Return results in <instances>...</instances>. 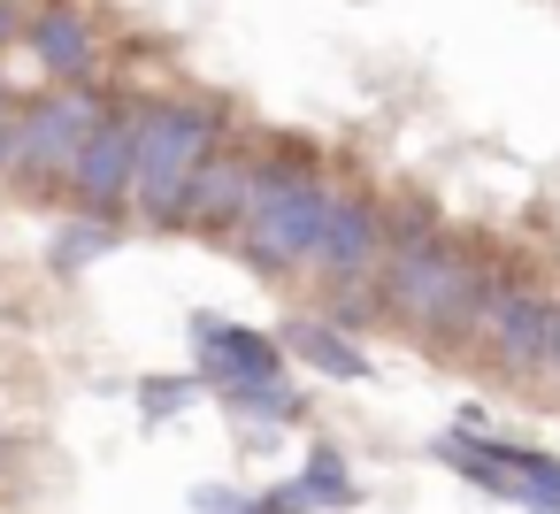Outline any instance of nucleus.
Listing matches in <instances>:
<instances>
[{"label":"nucleus","instance_id":"nucleus-1","mask_svg":"<svg viewBox=\"0 0 560 514\" xmlns=\"http://www.w3.org/2000/svg\"><path fill=\"white\" fill-rule=\"evenodd\" d=\"M330 200H338V177L307 147H269V154H254V192H246V215H238V231L223 246L269 284L307 277L315 238L330 223Z\"/></svg>","mask_w":560,"mask_h":514},{"label":"nucleus","instance_id":"nucleus-2","mask_svg":"<svg viewBox=\"0 0 560 514\" xmlns=\"http://www.w3.org/2000/svg\"><path fill=\"white\" fill-rule=\"evenodd\" d=\"M231 139V116L215 101H139V177H131V223L147 231H177L185 223V192L200 177V162Z\"/></svg>","mask_w":560,"mask_h":514},{"label":"nucleus","instance_id":"nucleus-3","mask_svg":"<svg viewBox=\"0 0 560 514\" xmlns=\"http://www.w3.org/2000/svg\"><path fill=\"white\" fill-rule=\"evenodd\" d=\"M101 108H108V93H93V85H55L39 101H16V162H9V185H24L39 200L70 192V170H78Z\"/></svg>","mask_w":560,"mask_h":514},{"label":"nucleus","instance_id":"nucleus-4","mask_svg":"<svg viewBox=\"0 0 560 514\" xmlns=\"http://www.w3.org/2000/svg\"><path fill=\"white\" fill-rule=\"evenodd\" d=\"M552 315H560V300H552V292H537V284L506 277V284L491 292L483 323H476V353H483V361H491L506 384H545Z\"/></svg>","mask_w":560,"mask_h":514},{"label":"nucleus","instance_id":"nucleus-5","mask_svg":"<svg viewBox=\"0 0 560 514\" xmlns=\"http://www.w3.org/2000/svg\"><path fill=\"white\" fill-rule=\"evenodd\" d=\"M131 177H139V101H108L101 124H93V139H85V154H78V170H70L62 200L78 215L124 223L131 215Z\"/></svg>","mask_w":560,"mask_h":514},{"label":"nucleus","instance_id":"nucleus-6","mask_svg":"<svg viewBox=\"0 0 560 514\" xmlns=\"http://www.w3.org/2000/svg\"><path fill=\"white\" fill-rule=\"evenodd\" d=\"M384 223H392V208H384L376 192L338 185V200H330V223H323V238H315L307 277H315V284H361V277H376V261H384Z\"/></svg>","mask_w":560,"mask_h":514},{"label":"nucleus","instance_id":"nucleus-7","mask_svg":"<svg viewBox=\"0 0 560 514\" xmlns=\"http://www.w3.org/2000/svg\"><path fill=\"white\" fill-rule=\"evenodd\" d=\"M185 330H192V376H200L208 392H231V384L284 376V346H277L269 330L238 323V315H208V307H200Z\"/></svg>","mask_w":560,"mask_h":514},{"label":"nucleus","instance_id":"nucleus-8","mask_svg":"<svg viewBox=\"0 0 560 514\" xmlns=\"http://www.w3.org/2000/svg\"><path fill=\"white\" fill-rule=\"evenodd\" d=\"M24 47L39 55V70L55 85H93L101 78V32H93V16L78 0H39L24 16Z\"/></svg>","mask_w":560,"mask_h":514},{"label":"nucleus","instance_id":"nucleus-9","mask_svg":"<svg viewBox=\"0 0 560 514\" xmlns=\"http://www.w3.org/2000/svg\"><path fill=\"white\" fill-rule=\"evenodd\" d=\"M246 192H254V147L223 139V147L200 162V177H192V192H185V223H177V231L231 238V231H238V215H246Z\"/></svg>","mask_w":560,"mask_h":514},{"label":"nucleus","instance_id":"nucleus-10","mask_svg":"<svg viewBox=\"0 0 560 514\" xmlns=\"http://www.w3.org/2000/svg\"><path fill=\"white\" fill-rule=\"evenodd\" d=\"M277 346H284L292 361H307L315 376H330V384H369V353L353 346V330H338V323H323V315H292V323L277 330Z\"/></svg>","mask_w":560,"mask_h":514},{"label":"nucleus","instance_id":"nucleus-11","mask_svg":"<svg viewBox=\"0 0 560 514\" xmlns=\"http://www.w3.org/2000/svg\"><path fill=\"white\" fill-rule=\"evenodd\" d=\"M124 246V223H108V215H62L55 223V238H47V277H62V284H78L93 261H108Z\"/></svg>","mask_w":560,"mask_h":514},{"label":"nucleus","instance_id":"nucleus-12","mask_svg":"<svg viewBox=\"0 0 560 514\" xmlns=\"http://www.w3.org/2000/svg\"><path fill=\"white\" fill-rule=\"evenodd\" d=\"M491 453H499V468L514 476V506H529V514H560V453L522 445V437H491Z\"/></svg>","mask_w":560,"mask_h":514},{"label":"nucleus","instance_id":"nucleus-13","mask_svg":"<svg viewBox=\"0 0 560 514\" xmlns=\"http://www.w3.org/2000/svg\"><path fill=\"white\" fill-rule=\"evenodd\" d=\"M430 460H438V468H453L460 483L491 491V499H514V476L499 468V453H491V437H483V430H438V437H430Z\"/></svg>","mask_w":560,"mask_h":514},{"label":"nucleus","instance_id":"nucleus-14","mask_svg":"<svg viewBox=\"0 0 560 514\" xmlns=\"http://www.w3.org/2000/svg\"><path fill=\"white\" fill-rule=\"evenodd\" d=\"M215 399H223L231 422H261V430H292V422H307V399H300V384H284V376L231 384V392H215Z\"/></svg>","mask_w":560,"mask_h":514},{"label":"nucleus","instance_id":"nucleus-15","mask_svg":"<svg viewBox=\"0 0 560 514\" xmlns=\"http://www.w3.org/2000/svg\"><path fill=\"white\" fill-rule=\"evenodd\" d=\"M292 483H300L307 514H330V506H353V499H361V483H353V460H346L338 445H307V460L292 468Z\"/></svg>","mask_w":560,"mask_h":514},{"label":"nucleus","instance_id":"nucleus-16","mask_svg":"<svg viewBox=\"0 0 560 514\" xmlns=\"http://www.w3.org/2000/svg\"><path fill=\"white\" fill-rule=\"evenodd\" d=\"M192 399H208V384L185 369V376H170V369H154V376H139V414L147 422H170V414H185Z\"/></svg>","mask_w":560,"mask_h":514},{"label":"nucleus","instance_id":"nucleus-17","mask_svg":"<svg viewBox=\"0 0 560 514\" xmlns=\"http://www.w3.org/2000/svg\"><path fill=\"white\" fill-rule=\"evenodd\" d=\"M254 491H231V483H192V514H246Z\"/></svg>","mask_w":560,"mask_h":514},{"label":"nucleus","instance_id":"nucleus-18","mask_svg":"<svg viewBox=\"0 0 560 514\" xmlns=\"http://www.w3.org/2000/svg\"><path fill=\"white\" fill-rule=\"evenodd\" d=\"M246 514H307V499H300V483L284 476V483H269V491H254V506Z\"/></svg>","mask_w":560,"mask_h":514},{"label":"nucleus","instance_id":"nucleus-19","mask_svg":"<svg viewBox=\"0 0 560 514\" xmlns=\"http://www.w3.org/2000/svg\"><path fill=\"white\" fill-rule=\"evenodd\" d=\"M24 39V9H16V0H0V47H16Z\"/></svg>","mask_w":560,"mask_h":514},{"label":"nucleus","instance_id":"nucleus-20","mask_svg":"<svg viewBox=\"0 0 560 514\" xmlns=\"http://www.w3.org/2000/svg\"><path fill=\"white\" fill-rule=\"evenodd\" d=\"M545 384L560 392V315H552V346H545Z\"/></svg>","mask_w":560,"mask_h":514},{"label":"nucleus","instance_id":"nucleus-21","mask_svg":"<svg viewBox=\"0 0 560 514\" xmlns=\"http://www.w3.org/2000/svg\"><path fill=\"white\" fill-rule=\"evenodd\" d=\"M9 460H16V445H9V430H0V476H9Z\"/></svg>","mask_w":560,"mask_h":514}]
</instances>
